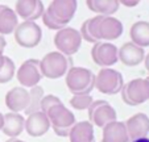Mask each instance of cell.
I'll list each match as a JSON object with an SVG mask.
<instances>
[{
  "label": "cell",
  "mask_w": 149,
  "mask_h": 142,
  "mask_svg": "<svg viewBox=\"0 0 149 142\" xmlns=\"http://www.w3.org/2000/svg\"><path fill=\"white\" fill-rule=\"evenodd\" d=\"M66 87L73 95L91 94L95 88V74L81 66H71L65 75Z\"/></svg>",
  "instance_id": "1"
},
{
  "label": "cell",
  "mask_w": 149,
  "mask_h": 142,
  "mask_svg": "<svg viewBox=\"0 0 149 142\" xmlns=\"http://www.w3.org/2000/svg\"><path fill=\"white\" fill-rule=\"evenodd\" d=\"M73 66L70 57L59 51H50L40 59V71L44 78L59 79L68 74L69 69Z\"/></svg>",
  "instance_id": "2"
},
{
  "label": "cell",
  "mask_w": 149,
  "mask_h": 142,
  "mask_svg": "<svg viewBox=\"0 0 149 142\" xmlns=\"http://www.w3.org/2000/svg\"><path fill=\"white\" fill-rule=\"evenodd\" d=\"M46 116L50 121V128L58 137H69L71 128L77 123L74 113L66 108L63 103L52 107L46 112Z\"/></svg>",
  "instance_id": "3"
},
{
  "label": "cell",
  "mask_w": 149,
  "mask_h": 142,
  "mask_svg": "<svg viewBox=\"0 0 149 142\" xmlns=\"http://www.w3.org/2000/svg\"><path fill=\"white\" fill-rule=\"evenodd\" d=\"M121 99L127 105L136 107L149 100V82L146 78H136L124 83L120 91Z\"/></svg>",
  "instance_id": "4"
},
{
  "label": "cell",
  "mask_w": 149,
  "mask_h": 142,
  "mask_svg": "<svg viewBox=\"0 0 149 142\" xmlns=\"http://www.w3.org/2000/svg\"><path fill=\"white\" fill-rule=\"evenodd\" d=\"M124 79L121 73L112 67L100 69L95 75V88L103 95H116L121 91Z\"/></svg>",
  "instance_id": "5"
},
{
  "label": "cell",
  "mask_w": 149,
  "mask_h": 142,
  "mask_svg": "<svg viewBox=\"0 0 149 142\" xmlns=\"http://www.w3.org/2000/svg\"><path fill=\"white\" fill-rule=\"evenodd\" d=\"M82 37L79 30L70 26H65V28L57 30L54 34L53 42L57 47V51L65 54L66 57H71L81 49L82 45Z\"/></svg>",
  "instance_id": "6"
},
{
  "label": "cell",
  "mask_w": 149,
  "mask_h": 142,
  "mask_svg": "<svg viewBox=\"0 0 149 142\" xmlns=\"http://www.w3.org/2000/svg\"><path fill=\"white\" fill-rule=\"evenodd\" d=\"M15 41L17 45L25 49H33L40 45L42 39V29L36 21H23L19 22L17 28L13 32Z\"/></svg>",
  "instance_id": "7"
},
{
  "label": "cell",
  "mask_w": 149,
  "mask_h": 142,
  "mask_svg": "<svg viewBox=\"0 0 149 142\" xmlns=\"http://www.w3.org/2000/svg\"><path fill=\"white\" fill-rule=\"evenodd\" d=\"M87 112L88 121L98 128H103L111 121L118 120L116 111L107 100H94L88 107Z\"/></svg>",
  "instance_id": "8"
},
{
  "label": "cell",
  "mask_w": 149,
  "mask_h": 142,
  "mask_svg": "<svg viewBox=\"0 0 149 142\" xmlns=\"http://www.w3.org/2000/svg\"><path fill=\"white\" fill-rule=\"evenodd\" d=\"M118 46L112 42L107 41H99L94 44L91 49V58L96 66L102 67H111L118 63L119 55H118Z\"/></svg>",
  "instance_id": "9"
},
{
  "label": "cell",
  "mask_w": 149,
  "mask_h": 142,
  "mask_svg": "<svg viewBox=\"0 0 149 142\" xmlns=\"http://www.w3.org/2000/svg\"><path fill=\"white\" fill-rule=\"evenodd\" d=\"M16 76L20 86L24 88H32L38 86L40 80L42 79L40 71V59H26L21 63V66L16 70Z\"/></svg>",
  "instance_id": "10"
},
{
  "label": "cell",
  "mask_w": 149,
  "mask_h": 142,
  "mask_svg": "<svg viewBox=\"0 0 149 142\" xmlns=\"http://www.w3.org/2000/svg\"><path fill=\"white\" fill-rule=\"evenodd\" d=\"M78 8V0H53L46 11L58 21L68 25L75 16Z\"/></svg>",
  "instance_id": "11"
},
{
  "label": "cell",
  "mask_w": 149,
  "mask_h": 142,
  "mask_svg": "<svg viewBox=\"0 0 149 142\" xmlns=\"http://www.w3.org/2000/svg\"><path fill=\"white\" fill-rule=\"evenodd\" d=\"M15 12L23 21H36L42 17L45 8L41 0H16Z\"/></svg>",
  "instance_id": "12"
},
{
  "label": "cell",
  "mask_w": 149,
  "mask_h": 142,
  "mask_svg": "<svg viewBox=\"0 0 149 142\" xmlns=\"http://www.w3.org/2000/svg\"><path fill=\"white\" fill-rule=\"evenodd\" d=\"M6 105L11 112L24 113L29 105V89L24 87H13L6 95Z\"/></svg>",
  "instance_id": "13"
},
{
  "label": "cell",
  "mask_w": 149,
  "mask_h": 142,
  "mask_svg": "<svg viewBox=\"0 0 149 142\" xmlns=\"http://www.w3.org/2000/svg\"><path fill=\"white\" fill-rule=\"evenodd\" d=\"M119 61L128 67L139 66L141 62H144L145 58V51L143 47L135 45L133 42H124L118 50Z\"/></svg>",
  "instance_id": "14"
},
{
  "label": "cell",
  "mask_w": 149,
  "mask_h": 142,
  "mask_svg": "<svg viewBox=\"0 0 149 142\" xmlns=\"http://www.w3.org/2000/svg\"><path fill=\"white\" fill-rule=\"evenodd\" d=\"M125 124V129L130 139H137L143 138V137H148L149 134V117L145 113H135L133 116H131L127 121H124Z\"/></svg>",
  "instance_id": "15"
},
{
  "label": "cell",
  "mask_w": 149,
  "mask_h": 142,
  "mask_svg": "<svg viewBox=\"0 0 149 142\" xmlns=\"http://www.w3.org/2000/svg\"><path fill=\"white\" fill-rule=\"evenodd\" d=\"M50 129V121H49L46 113L38 111L25 117V132L31 137H42L48 133Z\"/></svg>",
  "instance_id": "16"
},
{
  "label": "cell",
  "mask_w": 149,
  "mask_h": 142,
  "mask_svg": "<svg viewBox=\"0 0 149 142\" xmlns=\"http://www.w3.org/2000/svg\"><path fill=\"white\" fill-rule=\"evenodd\" d=\"M123 24L120 20L113 16H102L100 24H99V37L100 41L111 42L118 39L123 34Z\"/></svg>",
  "instance_id": "17"
},
{
  "label": "cell",
  "mask_w": 149,
  "mask_h": 142,
  "mask_svg": "<svg viewBox=\"0 0 149 142\" xmlns=\"http://www.w3.org/2000/svg\"><path fill=\"white\" fill-rule=\"evenodd\" d=\"M102 133V142H130V137L127 133L124 121H111L104 125Z\"/></svg>",
  "instance_id": "18"
},
{
  "label": "cell",
  "mask_w": 149,
  "mask_h": 142,
  "mask_svg": "<svg viewBox=\"0 0 149 142\" xmlns=\"http://www.w3.org/2000/svg\"><path fill=\"white\" fill-rule=\"evenodd\" d=\"M25 130V117L21 113L8 112L4 114V124L1 132L9 138H17Z\"/></svg>",
  "instance_id": "19"
},
{
  "label": "cell",
  "mask_w": 149,
  "mask_h": 142,
  "mask_svg": "<svg viewBox=\"0 0 149 142\" xmlns=\"http://www.w3.org/2000/svg\"><path fill=\"white\" fill-rule=\"evenodd\" d=\"M70 142H96L94 134V125L90 121L75 123L69 133Z\"/></svg>",
  "instance_id": "20"
},
{
  "label": "cell",
  "mask_w": 149,
  "mask_h": 142,
  "mask_svg": "<svg viewBox=\"0 0 149 142\" xmlns=\"http://www.w3.org/2000/svg\"><path fill=\"white\" fill-rule=\"evenodd\" d=\"M19 25V16L12 8L7 6H0V34L7 36L12 34Z\"/></svg>",
  "instance_id": "21"
},
{
  "label": "cell",
  "mask_w": 149,
  "mask_h": 142,
  "mask_svg": "<svg viewBox=\"0 0 149 142\" xmlns=\"http://www.w3.org/2000/svg\"><path fill=\"white\" fill-rule=\"evenodd\" d=\"M86 6L91 12L100 16H112L120 7L119 0H86Z\"/></svg>",
  "instance_id": "22"
},
{
  "label": "cell",
  "mask_w": 149,
  "mask_h": 142,
  "mask_svg": "<svg viewBox=\"0 0 149 142\" xmlns=\"http://www.w3.org/2000/svg\"><path fill=\"white\" fill-rule=\"evenodd\" d=\"M131 42L140 47L149 46V22L148 21H136L130 30Z\"/></svg>",
  "instance_id": "23"
},
{
  "label": "cell",
  "mask_w": 149,
  "mask_h": 142,
  "mask_svg": "<svg viewBox=\"0 0 149 142\" xmlns=\"http://www.w3.org/2000/svg\"><path fill=\"white\" fill-rule=\"evenodd\" d=\"M44 95H45V92H44V88L41 86H34L32 88H29V105L24 112L25 116H29V114L40 111L41 100L44 98Z\"/></svg>",
  "instance_id": "24"
},
{
  "label": "cell",
  "mask_w": 149,
  "mask_h": 142,
  "mask_svg": "<svg viewBox=\"0 0 149 142\" xmlns=\"http://www.w3.org/2000/svg\"><path fill=\"white\" fill-rule=\"evenodd\" d=\"M16 75V66H15V62L12 61L9 57L6 55V61L0 70V84H6L8 82L12 80V78Z\"/></svg>",
  "instance_id": "25"
},
{
  "label": "cell",
  "mask_w": 149,
  "mask_h": 142,
  "mask_svg": "<svg viewBox=\"0 0 149 142\" xmlns=\"http://www.w3.org/2000/svg\"><path fill=\"white\" fill-rule=\"evenodd\" d=\"M94 99L90 94L73 95V98L70 99V105L75 111H84V109H88V107L91 105Z\"/></svg>",
  "instance_id": "26"
},
{
  "label": "cell",
  "mask_w": 149,
  "mask_h": 142,
  "mask_svg": "<svg viewBox=\"0 0 149 142\" xmlns=\"http://www.w3.org/2000/svg\"><path fill=\"white\" fill-rule=\"evenodd\" d=\"M42 22H44V25L46 26L48 29H50V30H59V29H62V28H65V24L63 22H61V21H58L57 19H54L53 16H52L50 13H49L48 11L45 9V12H44V15H42Z\"/></svg>",
  "instance_id": "27"
},
{
  "label": "cell",
  "mask_w": 149,
  "mask_h": 142,
  "mask_svg": "<svg viewBox=\"0 0 149 142\" xmlns=\"http://www.w3.org/2000/svg\"><path fill=\"white\" fill-rule=\"evenodd\" d=\"M61 103H62V100L57 96V95H44V98H42V100H41L40 111L44 112V113H46L52 107L58 105V104H61Z\"/></svg>",
  "instance_id": "28"
},
{
  "label": "cell",
  "mask_w": 149,
  "mask_h": 142,
  "mask_svg": "<svg viewBox=\"0 0 149 142\" xmlns=\"http://www.w3.org/2000/svg\"><path fill=\"white\" fill-rule=\"evenodd\" d=\"M102 16L100 15H95L91 19H87L88 21V30H90V34L93 36V38L95 39L96 42L100 41V37H99V24H100Z\"/></svg>",
  "instance_id": "29"
},
{
  "label": "cell",
  "mask_w": 149,
  "mask_h": 142,
  "mask_svg": "<svg viewBox=\"0 0 149 142\" xmlns=\"http://www.w3.org/2000/svg\"><path fill=\"white\" fill-rule=\"evenodd\" d=\"M79 33H81L82 39H84L86 42H90V44H96V41L93 38V36L90 34V30H88V21H87V20L82 22V26H81Z\"/></svg>",
  "instance_id": "30"
},
{
  "label": "cell",
  "mask_w": 149,
  "mask_h": 142,
  "mask_svg": "<svg viewBox=\"0 0 149 142\" xmlns=\"http://www.w3.org/2000/svg\"><path fill=\"white\" fill-rule=\"evenodd\" d=\"M141 0H119V4L124 7H128V8H133V7L139 6Z\"/></svg>",
  "instance_id": "31"
},
{
  "label": "cell",
  "mask_w": 149,
  "mask_h": 142,
  "mask_svg": "<svg viewBox=\"0 0 149 142\" xmlns=\"http://www.w3.org/2000/svg\"><path fill=\"white\" fill-rule=\"evenodd\" d=\"M6 46H7L6 37L0 34V55H4V50H6Z\"/></svg>",
  "instance_id": "32"
},
{
  "label": "cell",
  "mask_w": 149,
  "mask_h": 142,
  "mask_svg": "<svg viewBox=\"0 0 149 142\" xmlns=\"http://www.w3.org/2000/svg\"><path fill=\"white\" fill-rule=\"evenodd\" d=\"M144 64H145L146 71L149 73V53H148V54H145V58H144Z\"/></svg>",
  "instance_id": "33"
},
{
  "label": "cell",
  "mask_w": 149,
  "mask_h": 142,
  "mask_svg": "<svg viewBox=\"0 0 149 142\" xmlns=\"http://www.w3.org/2000/svg\"><path fill=\"white\" fill-rule=\"evenodd\" d=\"M130 142H149V138L148 137H143V138H137V139H132Z\"/></svg>",
  "instance_id": "34"
},
{
  "label": "cell",
  "mask_w": 149,
  "mask_h": 142,
  "mask_svg": "<svg viewBox=\"0 0 149 142\" xmlns=\"http://www.w3.org/2000/svg\"><path fill=\"white\" fill-rule=\"evenodd\" d=\"M3 124H4V114L0 112V130H1V128H3Z\"/></svg>",
  "instance_id": "35"
},
{
  "label": "cell",
  "mask_w": 149,
  "mask_h": 142,
  "mask_svg": "<svg viewBox=\"0 0 149 142\" xmlns=\"http://www.w3.org/2000/svg\"><path fill=\"white\" fill-rule=\"evenodd\" d=\"M4 61H6V55H0V70H1V67H3Z\"/></svg>",
  "instance_id": "36"
},
{
  "label": "cell",
  "mask_w": 149,
  "mask_h": 142,
  "mask_svg": "<svg viewBox=\"0 0 149 142\" xmlns=\"http://www.w3.org/2000/svg\"><path fill=\"white\" fill-rule=\"evenodd\" d=\"M12 142H25V141H23V139H17V138H13V139H12Z\"/></svg>",
  "instance_id": "37"
},
{
  "label": "cell",
  "mask_w": 149,
  "mask_h": 142,
  "mask_svg": "<svg viewBox=\"0 0 149 142\" xmlns=\"http://www.w3.org/2000/svg\"><path fill=\"white\" fill-rule=\"evenodd\" d=\"M12 139H13V138H9V139H7L6 142H12Z\"/></svg>",
  "instance_id": "38"
},
{
  "label": "cell",
  "mask_w": 149,
  "mask_h": 142,
  "mask_svg": "<svg viewBox=\"0 0 149 142\" xmlns=\"http://www.w3.org/2000/svg\"><path fill=\"white\" fill-rule=\"evenodd\" d=\"M100 142H102V141H100Z\"/></svg>",
  "instance_id": "39"
}]
</instances>
